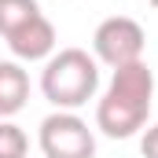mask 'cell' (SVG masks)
<instances>
[{"mask_svg":"<svg viewBox=\"0 0 158 158\" xmlns=\"http://www.w3.org/2000/svg\"><path fill=\"white\" fill-rule=\"evenodd\" d=\"M30 155V136L11 118H0V158H26Z\"/></svg>","mask_w":158,"mask_h":158,"instance_id":"obj_8","label":"cell"},{"mask_svg":"<svg viewBox=\"0 0 158 158\" xmlns=\"http://www.w3.org/2000/svg\"><path fill=\"white\" fill-rule=\"evenodd\" d=\"M147 4H151V7H158V0H147Z\"/></svg>","mask_w":158,"mask_h":158,"instance_id":"obj_10","label":"cell"},{"mask_svg":"<svg viewBox=\"0 0 158 158\" xmlns=\"http://www.w3.org/2000/svg\"><path fill=\"white\" fill-rule=\"evenodd\" d=\"M33 15H40L37 0H0V37L15 33L22 22H30Z\"/></svg>","mask_w":158,"mask_h":158,"instance_id":"obj_7","label":"cell"},{"mask_svg":"<svg viewBox=\"0 0 158 158\" xmlns=\"http://www.w3.org/2000/svg\"><path fill=\"white\" fill-rule=\"evenodd\" d=\"M30 99V74L15 59H0V118H15Z\"/></svg>","mask_w":158,"mask_h":158,"instance_id":"obj_6","label":"cell"},{"mask_svg":"<svg viewBox=\"0 0 158 158\" xmlns=\"http://www.w3.org/2000/svg\"><path fill=\"white\" fill-rule=\"evenodd\" d=\"M143 44H147V33L136 19L129 15H110L96 26L92 33V59L96 63H107L110 70H118L125 63H136L143 59Z\"/></svg>","mask_w":158,"mask_h":158,"instance_id":"obj_4","label":"cell"},{"mask_svg":"<svg viewBox=\"0 0 158 158\" xmlns=\"http://www.w3.org/2000/svg\"><path fill=\"white\" fill-rule=\"evenodd\" d=\"M140 155L143 158H158V125H151L140 140Z\"/></svg>","mask_w":158,"mask_h":158,"instance_id":"obj_9","label":"cell"},{"mask_svg":"<svg viewBox=\"0 0 158 158\" xmlns=\"http://www.w3.org/2000/svg\"><path fill=\"white\" fill-rule=\"evenodd\" d=\"M44 158H96V132L74 110H55L40 121L37 132Z\"/></svg>","mask_w":158,"mask_h":158,"instance_id":"obj_3","label":"cell"},{"mask_svg":"<svg viewBox=\"0 0 158 158\" xmlns=\"http://www.w3.org/2000/svg\"><path fill=\"white\" fill-rule=\"evenodd\" d=\"M151 99H155V74L143 59L125 63L110 74L107 92L96 103V129L110 140L136 136L151 118Z\"/></svg>","mask_w":158,"mask_h":158,"instance_id":"obj_1","label":"cell"},{"mask_svg":"<svg viewBox=\"0 0 158 158\" xmlns=\"http://www.w3.org/2000/svg\"><path fill=\"white\" fill-rule=\"evenodd\" d=\"M7 48H11V55H15V63H48L52 55H55V26L44 19V15H33L30 22H22L15 33H7Z\"/></svg>","mask_w":158,"mask_h":158,"instance_id":"obj_5","label":"cell"},{"mask_svg":"<svg viewBox=\"0 0 158 158\" xmlns=\"http://www.w3.org/2000/svg\"><path fill=\"white\" fill-rule=\"evenodd\" d=\"M40 92L55 110H77L99 92V63L85 48H59L40 70Z\"/></svg>","mask_w":158,"mask_h":158,"instance_id":"obj_2","label":"cell"}]
</instances>
